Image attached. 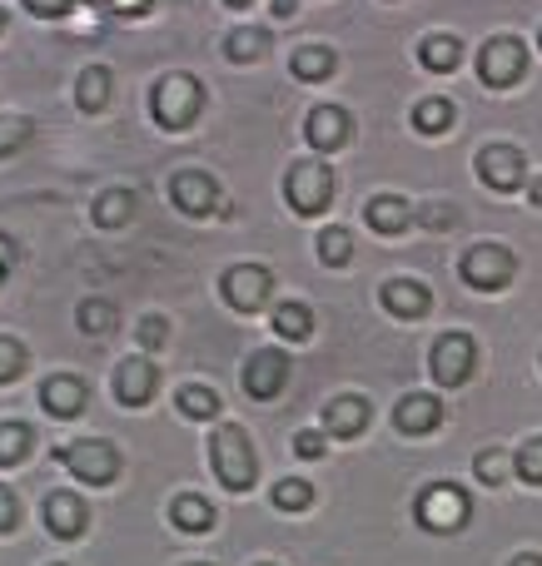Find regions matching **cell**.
I'll list each match as a JSON object with an SVG mask.
<instances>
[{
  "label": "cell",
  "instance_id": "1",
  "mask_svg": "<svg viewBox=\"0 0 542 566\" xmlns=\"http://www.w3.org/2000/svg\"><path fill=\"white\" fill-rule=\"evenodd\" d=\"M209 468L215 478L225 482V492H249L259 478V458H254V442L239 422H219L215 438H209Z\"/></svg>",
  "mask_w": 542,
  "mask_h": 566
},
{
  "label": "cell",
  "instance_id": "2",
  "mask_svg": "<svg viewBox=\"0 0 542 566\" xmlns=\"http://www.w3.org/2000/svg\"><path fill=\"white\" fill-rule=\"evenodd\" d=\"M199 109H205V85L195 75H185V70L165 75L155 85V95H149V115H155L159 129H189L199 119Z\"/></svg>",
  "mask_w": 542,
  "mask_h": 566
},
{
  "label": "cell",
  "instance_id": "3",
  "mask_svg": "<svg viewBox=\"0 0 542 566\" xmlns=\"http://www.w3.org/2000/svg\"><path fill=\"white\" fill-rule=\"evenodd\" d=\"M334 169L329 165H319V159H299L294 169L284 175V199H289V209L294 214H324L329 209V199H334Z\"/></svg>",
  "mask_w": 542,
  "mask_h": 566
},
{
  "label": "cell",
  "instance_id": "4",
  "mask_svg": "<svg viewBox=\"0 0 542 566\" xmlns=\"http://www.w3.org/2000/svg\"><path fill=\"white\" fill-rule=\"evenodd\" d=\"M60 462H65V472H70L75 482H85V488H110V482L119 478V452H115V442H95V438L65 442V448H60Z\"/></svg>",
  "mask_w": 542,
  "mask_h": 566
},
{
  "label": "cell",
  "instance_id": "5",
  "mask_svg": "<svg viewBox=\"0 0 542 566\" xmlns=\"http://www.w3.org/2000/svg\"><path fill=\"white\" fill-rule=\"evenodd\" d=\"M468 517H473V502H468V492L458 482H434L418 497V522L428 532H463Z\"/></svg>",
  "mask_w": 542,
  "mask_h": 566
},
{
  "label": "cell",
  "instance_id": "6",
  "mask_svg": "<svg viewBox=\"0 0 542 566\" xmlns=\"http://www.w3.org/2000/svg\"><path fill=\"white\" fill-rule=\"evenodd\" d=\"M528 70V45L518 35H493L483 50H478V80L488 90H508L518 85Z\"/></svg>",
  "mask_w": 542,
  "mask_h": 566
},
{
  "label": "cell",
  "instance_id": "7",
  "mask_svg": "<svg viewBox=\"0 0 542 566\" xmlns=\"http://www.w3.org/2000/svg\"><path fill=\"white\" fill-rule=\"evenodd\" d=\"M458 274H463L468 289L498 293V289H508V283H513L518 264H513V254H508L503 244H473L463 254V264H458Z\"/></svg>",
  "mask_w": 542,
  "mask_h": 566
},
{
  "label": "cell",
  "instance_id": "8",
  "mask_svg": "<svg viewBox=\"0 0 542 566\" xmlns=\"http://www.w3.org/2000/svg\"><path fill=\"white\" fill-rule=\"evenodd\" d=\"M473 363H478V348L468 333H444L434 343V353H428V368H434V378L444 388H458V382L473 378Z\"/></svg>",
  "mask_w": 542,
  "mask_h": 566
},
{
  "label": "cell",
  "instance_id": "9",
  "mask_svg": "<svg viewBox=\"0 0 542 566\" xmlns=\"http://www.w3.org/2000/svg\"><path fill=\"white\" fill-rule=\"evenodd\" d=\"M225 298H229V308H239V313H259L269 303V289H274V274H269L264 264H234L225 274Z\"/></svg>",
  "mask_w": 542,
  "mask_h": 566
},
{
  "label": "cell",
  "instance_id": "10",
  "mask_svg": "<svg viewBox=\"0 0 542 566\" xmlns=\"http://www.w3.org/2000/svg\"><path fill=\"white\" fill-rule=\"evenodd\" d=\"M523 149L513 145H483L478 149V179H483L488 189H498V195H513V189H523Z\"/></svg>",
  "mask_w": 542,
  "mask_h": 566
},
{
  "label": "cell",
  "instance_id": "11",
  "mask_svg": "<svg viewBox=\"0 0 542 566\" xmlns=\"http://www.w3.org/2000/svg\"><path fill=\"white\" fill-rule=\"evenodd\" d=\"M284 382H289V358L279 348H259L254 358L244 363V392L254 402L279 398V392H284Z\"/></svg>",
  "mask_w": 542,
  "mask_h": 566
},
{
  "label": "cell",
  "instance_id": "12",
  "mask_svg": "<svg viewBox=\"0 0 542 566\" xmlns=\"http://www.w3.org/2000/svg\"><path fill=\"white\" fill-rule=\"evenodd\" d=\"M40 517H45V532H50V537L75 542V537H85L90 512H85V502H80L75 492H50V497L40 502Z\"/></svg>",
  "mask_w": 542,
  "mask_h": 566
},
{
  "label": "cell",
  "instance_id": "13",
  "mask_svg": "<svg viewBox=\"0 0 542 566\" xmlns=\"http://www.w3.org/2000/svg\"><path fill=\"white\" fill-rule=\"evenodd\" d=\"M85 382L75 378V373H50L45 382H40V408L50 412V418H60V422H70V418H80L85 412Z\"/></svg>",
  "mask_w": 542,
  "mask_h": 566
},
{
  "label": "cell",
  "instance_id": "14",
  "mask_svg": "<svg viewBox=\"0 0 542 566\" xmlns=\"http://www.w3.org/2000/svg\"><path fill=\"white\" fill-rule=\"evenodd\" d=\"M169 199H175L179 214L205 219V214H215L219 189H215V179H209V175H199V169H185V175H175V185H169Z\"/></svg>",
  "mask_w": 542,
  "mask_h": 566
},
{
  "label": "cell",
  "instance_id": "15",
  "mask_svg": "<svg viewBox=\"0 0 542 566\" xmlns=\"http://www.w3.org/2000/svg\"><path fill=\"white\" fill-rule=\"evenodd\" d=\"M378 303H384L394 318L414 323L434 308V293H428V283H418V279H388L384 289H378Z\"/></svg>",
  "mask_w": 542,
  "mask_h": 566
},
{
  "label": "cell",
  "instance_id": "16",
  "mask_svg": "<svg viewBox=\"0 0 542 566\" xmlns=\"http://www.w3.org/2000/svg\"><path fill=\"white\" fill-rule=\"evenodd\" d=\"M394 422H398V432H408V438H428V432L444 428V402H438L434 392H408V398L398 402Z\"/></svg>",
  "mask_w": 542,
  "mask_h": 566
},
{
  "label": "cell",
  "instance_id": "17",
  "mask_svg": "<svg viewBox=\"0 0 542 566\" xmlns=\"http://www.w3.org/2000/svg\"><path fill=\"white\" fill-rule=\"evenodd\" d=\"M304 135H309V145L329 155V149H344L348 145V135H354V119H348V109H338V105H319L314 115H309Z\"/></svg>",
  "mask_w": 542,
  "mask_h": 566
},
{
  "label": "cell",
  "instance_id": "18",
  "mask_svg": "<svg viewBox=\"0 0 542 566\" xmlns=\"http://www.w3.org/2000/svg\"><path fill=\"white\" fill-rule=\"evenodd\" d=\"M155 382H159L155 363L125 358V363H119V373H115V398L125 402V408H145V402L155 398Z\"/></svg>",
  "mask_w": 542,
  "mask_h": 566
},
{
  "label": "cell",
  "instance_id": "19",
  "mask_svg": "<svg viewBox=\"0 0 542 566\" xmlns=\"http://www.w3.org/2000/svg\"><path fill=\"white\" fill-rule=\"evenodd\" d=\"M364 219H368V229H378V234H404V229L414 224V205L398 195H374L364 205Z\"/></svg>",
  "mask_w": 542,
  "mask_h": 566
},
{
  "label": "cell",
  "instance_id": "20",
  "mask_svg": "<svg viewBox=\"0 0 542 566\" xmlns=\"http://www.w3.org/2000/svg\"><path fill=\"white\" fill-rule=\"evenodd\" d=\"M368 428V402L364 398H334L324 408V432L334 438H358Z\"/></svg>",
  "mask_w": 542,
  "mask_h": 566
},
{
  "label": "cell",
  "instance_id": "21",
  "mask_svg": "<svg viewBox=\"0 0 542 566\" xmlns=\"http://www.w3.org/2000/svg\"><path fill=\"white\" fill-rule=\"evenodd\" d=\"M274 333L284 343H309L314 338V313H309V303H279L274 308Z\"/></svg>",
  "mask_w": 542,
  "mask_h": 566
},
{
  "label": "cell",
  "instance_id": "22",
  "mask_svg": "<svg viewBox=\"0 0 542 566\" xmlns=\"http://www.w3.org/2000/svg\"><path fill=\"white\" fill-rule=\"evenodd\" d=\"M169 522H175L179 532H209L215 527V507H209L205 497H195V492H185V497L169 502Z\"/></svg>",
  "mask_w": 542,
  "mask_h": 566
},
{
  "label": "cell",
  "instance_id": "23",
  "mask_svg": "<svg viewBox=\"0 0 542 566\" xmlns=\"http://www.w3.org/2000/svg\"><path fill=\"white\" fill-rule=\"evenodd\" d=\"M418 60H424V70H434V75H448V70L463 65V45H458V35H428Z\"/></svg>",
  "mask_w": 542,
  "mask_h": 566
},
{
  "label": "cell",
  "instance_id": "24",
  "mask_svg": "<svg viewBox=\"0 0 542 566\" xmlns=\"http://www.w3.org/2000/svg\"><path fill=\"white\" fill-rule=\"evenodd\" d=\"M129 214H135V195H129V189H105V195L95 199V209H90V219H95L100 229L129 224Z\"/></svg>",
  "mask_w": 542,
  "mask_h": 566
},
{
  "label": "cell",
  "instance_id": "25",
  "mask_svg": "<svg viewBox=\"0 0 542 566\" xmlns=\"http://www.w3.org/2000/svg\"><path fill=\"white\" fill-rule=\"evenodd\" d=\"M334 50H324V45H304V50H294V55H289V70H294V80H309V85H314V80H329L334 75Z\"/></svg>",
  "mask_w": 542,
  "mask_h": 566
},
{
  "label": "cell",
  "instance_id": "26",
  "mask_svg": "<svg viewBox=\"0 0 542 566\" xmlns=\"http://www.w3.org/2000/svg\"><path fill=\"white\" fill-rule=\"evenodd\" d=\"M110 85H115V75H110V65H90V70H80V85H75V99H80V109H105V99H110Z\"/></svg>",
  "mask_w": 542,
  "mask_h": 566
},
{
  "label": "cell",
  "instance_id": "27",
  "mask_svg": "<svg viewBox=\"0 0 542 566\" xmlns=\"http://www.w3.org/2000/svg\"><path fill=\"white\" fill-rule=\"evenodd\" d=\"M35 448V432L30 422H0V468H20Z\"/></svg>",
  "mask_w": 542,
  "mask_h": 566
},
{
  "label": "cell",
  "instance_id": "28",
  "mask_svg": "<svg viewBox=\"0 0 542 566\" xmlns=\"http://www.w3.org/2000/svg\"><path fill=\"white\" fill-rule=\"evenodd\" d=\"M448 125H454V99L428 95V99H418L414 105V129L418 135H444Z\"/></svg>",
  "mask_w": 542,
  "mask_h": 566
},
{
  "label": "cell",
  "instance_id": "29",
  "mask_svg": "<svg viewBox=\"0 0 542 566\" xmlns=\"http://www.w3.org/2000/svg\"><path fill=\"white\" fill-rule=\"evenodd\" d=\"M269 50V30H249V25H239L234 35L225 40V55L234 60V65H254L259 55Z\"/></svg>",
  "mask_w": 542,
  "mask_h": 566
},
{
  "label": "cell",
  "instance_id": "30",
  "mask_svg": "<svg viewBox=\"0 0 542 566\" xmlns=\"http://www.w3.org/2000/svg\"><path fill=\"white\" fill-rule=\"evenodd\" d=\"M75 318H80V333H90V338H105V333H115V303L85 298Z\"/></svg>",
  "mask_w": 542,
  "mask_h": 566
},
{
  "label": "cell",
  "instance_id": "31",
  "mask_svg": "<svg viewBox=\"0 0 542 566\" xmlns=\"http://www.w3.org/2000/svg\"><path fill=\"white\" fill-rule=\"evenodd\" d=\"M179 412H185V418H195V422H209V418H219V392L215 388H179Z\"/></svg>",
  "mask_w": 542,
  "mask_h": 566
},
{
  "label": "cell",
  "instance_id": "32",
  "mask_svg": "<svg viewBox=\"0 0 542 566\" xmlns=\"http://www.w3.org/2000/svg\"><path fill=\"white\" fill-rule=\"evenodd\" d=\"M319 259H324L329 269H344L348 259H354V234H348V229H324V234H319Z\"/></svg>",
  "mask_w": 542,
  "mask_h": 566
},
{
  "label": "cell",
  "instance_id": "33",
  "mask_svg": "<svg viewBox=\"0 0 542 566\" xmlns=\"http://www.w3.org/2000/svg\"><path fill=\"white\" fill-rule=\"evenodd\" d=\"M274 507L279 512H309V507H314V488H309V482H299V478H284L274 488Z\"/></svg>",
  "mask_w": 542,
  "mask_h": 566
},
{
  "label": "cell",
  "instance_id": "34",
  "mask_svg": "<svg viewBox=\"0 0 542 566\" xmlns=\"http://www.w3.org/2000/svg\"><path fill=\"white\" fill-rule=\"evenodd\" d=\"M473 472H478V482H483V488H503V482L513 478V462H508L498 448H488V452H478Z\"/></svg>",
  "mask_w": 542,
  "mask_h": 566
},
{
  "label": "cell",
  "instance_id": "35",
  "mask_svg": "<svg viewBox=\"0 0 542 566\" xmlns=\"http://www.w3.org/2000/svg\"><path fill=\"white\" fill-rule=\"evenodd\" d=\"M25 363H30L25 343H15V338H6V333H0V382H15L20 373H25Z\"/></svg>",
  "mask_w": 542,
  "mask_h": 566
},
{
  "label": "cell",
  "instance_id": "36",
  "mask_svg": "<svg viewBox=\"0 0 542 566\" xmlns=\"http://www.w3.org/2000/svg\"><path fill=\"white\" fill-rule=\"evenodd\" d=\"M25 139H30V119L25 115H0V159H10Z\"/></svg>",
  "mask_w": 542,
  "mask_h": 566
},
{
  "label": "cell",
  "instance_id": "37",
  "mask_svg": "<svg viewBox=\"0 0 542 566\" xmlns=\"http://www.w3.org/2000/svg\"><path fill=\"white\" fill-rule=\"evenodd\" d=\"M513 472L528 482V488H542V438H533L523 452H518V462H513Z\"/></svg>",
  "mask_w": 542,
  "mask_h": 566
},
{
  "label": "cell",
  "instance_id": "38",
  "mask_svg": "<svg viewBox=\"0 0 542 566\" xmlns=\"http://www.w3.org/2000/svg\"><path fill=\"white\" fill-rule=\"evenodd\" d=\"M15 527H20V497L0 482V537H10Z\"/></svg>",
  "mask_w": 542,
  "mask_h": 566
},
{
  "label": "cell",
  "instance_id": "39",
  "mask_svg": "<svg viewBox=\"0 0 542 566\" xmlns=\"http://www.w3.org/2000/svg\"><path fill=\"white\" fill-rule=\"evenodd\" d=\"M135 338H139V348H149V353H155V348H165V338H169V323H165V318H145V323H139V328H135Z\"/></svg>",
  "mask_w": 542,
  "mask_h": 566
},
{
  "label": "cell",
  "instance_id": "40",
  "mask_svg": "<svg viewBox=\"0 0 542 566\" xmlns=\"http://www.w3.org/2000/svg\"><path fill=\"white\" fill-rule=\"evenodd\" d=\"M75 6L80 0H25V10L30 15H40V20H65Z\"/></svg>",
  "mask_w": 542,
  "mask_h": 566
},
{
  "label": "cell",
  "instance_id": "41",
  "mask_svg": "<svg viewBox=\"0 0 542 566\" xmlns=\"http://www.w3.org/2000/svg\"><path fill=\"white\" fill-rule=\"evenodd\" d=\"M100 10H105V15H119V20H135V15H145L149 6H155V0H95Z\"/></svg>",
  "mask_w": 542,
  "mask_h": 566
},
{
  "label": "cell",
  "instance_id": "42",
  "mask_svg": "<svg viewBox=\"0 0 542 566\" xmlns=\"http://www.w3.org/2000/svg\"><path fill=\"white\" fill-rule=\"evenodd\" d=\"M294 452L299 458H324V432H294Z\"/></svg>",
  "mask_w": 542,
  "mask_h": 566
},
{
  "label": "cell",
  "instance_id": "43",
  "mask_svg": "<svg viewBox=\"0 0 542 566\" xmlns=\"http://www.w3.org/2000/svg\"><path fill=\"white\" fill-rule=\"evenodd\" d=\"M424 224H434V229H448V224H458V209H448V205H434V209H424Z\"/></svg>",
  "mask_w": 542,
  "mask_h": 566
},
{
  "label": "cell",
  "instance_id": "44",
  "mask_svg": "<svg viewBox=\"0 0 542 566\" xmlns=\"http://www.w3.org/2000/svg\"><path fill=\"white\" fill-rule=\"evenodd\" d=\"M10 269H15V244H10V234H0V283H6Z\"/></svg>",
  "mask_w": 542,
  "mask_h": 566
},
{
  "label": "cell",
  "instance_id": "45",
  "mask_svg": "<svg viewBox=\"0 0 542 566\" xmlns=\"http://www.w3.org/2000/svg\"><path fill=\"white\" fill-rule=\"evenodd\" d=\"M294 10H299V0H274V15H279V20H289Z\"/></svg>",
  "mask_w": 542,
  "mask_h": 566
},
{
  "label": "cell",
  "instance_id": "46",
  "mask_svg": "<svg viewBox=\"0 0 542 566\" xmlns=\"http://www.w3.org/2000/svg\"><path fill=\"white\" fill-rule=\"evenodd\" d=\"M528 199L542 209V175H533V185H528Z\"/></svg>",
  "mask_w": 542,
  "mask_h": 566
},
{
  "label": "cell",
  "instance_id": "47",
  "mask_svg": "<svg viewBox=\"0 0 542 566\" xmlns=\"http://www.w3.org/2000/svg\"><path fill=\"white\" fill-rule=\"evenodd\" d=\"M513 566H542V557H533V552H523V557H518Z\"/></svg>",
  "mask_w": 542,
  "mask_h": 566
},
{
  "label": "cell",
  "instance_id": "48",
  "mask_svg": "<svg viewBox=\"0 0 542 566\" xmlns=\"http://www.w3.org/2000/svg\"><path fill=\"white\" fill-rule=\"evenodd\" d=\"M225 6H234V10H244V6H254V0H225Z\"/></svg>",
  "mask_w": 542,
  "mask_h": 566
},
{
  "label": "cell",
  "instance_id": "49",
  "mask_svg": "<svg viewBox=\"0 0 542 566\" xmlns=\"http://www.w3.org/2000/svg\"><path fill=\"white\" fill-rule=\"evenodd\" d=\"M6 20H10V15H6V10H0V35H6Z\"/></svg>",
  "mask_w": 542,
  "mask_h": 566
},
{
  "label": "cell",
  "instance_id": "50",
  "mask_svg": "<svg viewBox=\"0 0 542 566\" xmlns=\"http://www.w3.org/2000/svg\"><path fill=\"white\" fill-rule=\"evenodd\" d=\"M538 45H542V30H538Z\"/></svg>",
  "mask_w": 542,
  "mask_h": 566
},
{
  "label": "cell",
  "instance_id": "51",
  "mask_svg": "<svg viewBox=\"0 0 542 566\" xmlns=\"http://www.w3.org/2000/svg\"><path fill=\"white\" fill-rule=\"evenodd\" d=\"M195 566H205V562H195Z\"/></svg>",
  "mask_w": 542,
  "mask_h": 566
}]
</instances>
